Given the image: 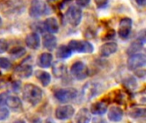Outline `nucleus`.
I'll return each mask as SVG.
<instances>
[{
    "instance_id": "1",
    "label": "nucleus",
    "mask_w": 146,
    "mask_h": 123,
    "mask_svg": "<svg viewBox=\"0 0 146 123\" xmlns=\"http://www.w3.org/2000/svg\"><path fill=\"white\" fill-rule=\"evenodd\" d=\"M22 96L26 102L33 106L38 104L43 98V91L34 84H26L22 89Z\"/></svg>"
},
{
    "instance_id": "2",
    "label": "nucleus",
    "mask_w": 146,
    "mask_h": 123,
    "mask_svg": "<svg viewBox=\"0 0 146 123\" xmlns=\"http://www.w3.org/2000/svg\"><path fill=\"white\" fill-rule=\"evenodd\" d=\"M49 12V8L46 3L43 0H33L29 8V15L33 18H38Z\"/></svg>"
},
{
    "instance_id": "3",
    "label": "nucleus",
    "mask_w": 146,
    "mask_h": 123,
    "mask_svg": "<svg viewBox=\"0 0 146 123\" xmlns=\"http://www.w3.org/2000/svg\"><path fill=\"white\" fill-rule=\"evenodd\" d=\"M69 49L72 51V52H77V53H92L94 51L93 45L86 40H76L72 39L69 41L68 45Z\"/></svg>"
},
{
    "instance_id": "4",
    "label": "nucleus",
    "mask_w": 146,
    "mask_h": 123,
    "mask_svg": "<svg viewBox=\"0 0 146 123\" xmlns=\"http://www.w3.org/2000/svg\"><path fill=\"white\" fill-rule=\"evenodd\" d=\"M78 96V92L74 88L59 89L55 92V98L60 103H68Z\"/></svg>"
},
{
    "instance_id": "5",
    "label": "nucleus",
    "mask_w": 146,
    "mask_h": 123,
    "mask_svg": "<svg viewBox=\"0 0 146 123\" xmlns=\"http://www.w3.org/2000/svg\"><path fill=\"white\" fill-rule=\"evenodd\" d=\"M146 64V57L143 53H135L130 55L127 60V68L129 70H137L145 67Z\"/></svg>"
},
{
    "instance_id": "6",
    "label": "nucleus",
    "mask_w": 146,
    "mask_h": 123,
    "mask_svg": "<svg viewBox=\"0 0 146 123\" xmlns=\"http://www.w3.org/2000/svg\"><path fill=\"white\" fill-rule=\"evenodd\" d=\"M66 19L68 22L73 26V27H77L82 19V11L80 8L76 6H71L68 9L65 14Z\"/></svg>"
},
{
    "instance_id": "7",
    "label": "nucleus",
    "mask_w": 146,
    "mask_h": 123,
    "mask_svg": "<svg viewBox=\"0 0 146 123\" xmlns=\"http://www.w3.org/2000/svg\"><path fill=\"white\" fill-rule=\"evenodd\" d=\"M70 72H71L72 76L74 77L78 80H85L88 76V68L86 65L80 61L75 62L71 66Z\"/></svg>"
},
{
    "instance_id": "8",
    "label": "nucleus",
    "mask_w": 146,
    "mask_h": 123,
    "mask_svg": "<svg viewBox=\"0 0 146 123\" xmlns=\"http://www.w3.org/2000/svg\"><path fill=\"white\" fill-rule=\"evenodd\" d=\"M74 108L72 105H62L56 108L55 116L58 120L65 121L70 119L74 115Z\"/></svg>"
},
{
    "instance_id": "9",
    "label": "nucleus",
    "mask_w": 146,
    "mask_h": 123,
    "mask_svg": "<svg viewBox=\"0 0 146 123\" xmlns=\"http://www.w3.org/2000/svg\"><path fill=\"white\" fill-rule=\"evenodd\" d=\"M133 27V21L130 18H123L121 20L120 24H119V30H118V34L119 36L125 39L128 38Z\"/></svg>"
},
{
    "instance_id": "10",
    "label": "nucleus",
    "mask_w": 146,
    "mask_h": 123,
    "mask_svg": "<svg viewBox=\"0 0 146 123\" xmlns=\"http://www.w3.org/2000/svg\"><path fill=\"white\" fill-rule=\"evenodd\" d=\"M98 88H99V86L96 83H93V82L86 83L84 86L83 91H82V95L84 98H86V100H90L92 98L96 97L98 93H100Z\"/></svg>"
},
{
    "instance_id": "11",
    "label": "nucleus",
    "mask_w": 146,
    "mask_h": 123,
    "mask_svg": "<svg viewBox=\"0 0 146 123\" xmlns=\"http://www.w3.org/2000/svg\"><path fill=\"white\" fill-rule=\"evenodd\" d=\"M4 103L11 110H13L15 112H16V111L19 112V111H21V110H22V102L16 96L6 97Z\"/></svg>"
},
{
    "instance_id": "12",
    "label": "nucleus",
    "mask_w": 146,
    "mask_h": 123,
    "mask_svg": "<svg viewBox=\"0 0 146 123\" xmlns=\"http://www.w3.org/2000/svg\"><path fill=\"white\" fill-rule=\"evenodd\" d=\"M118 45L115 42H108L104 44L99 50V53L102 57H110L117 51Z\"/></svg>"
},
{
    "instance_id": "13",
    "label": "nucleus",
    "mask_w": 146,
    "mask_h": 123,
    "mask_svg": "<svg viewBox=\"0 0 146 123\" xmlns=\"http://www.w3.org/2000/svg\"><path fill=\"white\" fill-rule=\"evenodd\" d=\"M25 43L27 46L32 50L38 49L40 45V39H39L38 34L36 33H29L25 39Z\"/></svg>"
},
{
    "instance_id": "14",
    "label": "nucleus",
    "mask_w": 146,
    "mask_h": 123,
    "mask_svg": "<svg viewBox=\"0 0 146 123\" xmlns=\"http://www.w3.org/2000/svg\"><path fill=\"white\" fill-rule=\"evenodd\" d=\"M15 73L21 79H27L33 74V67L29 64H21L15 68Z\"/></svg>"
},
{
    "instance_id": "15",
    "label": "nucleus",
    "mask_w": 146,
    "mask_h": 123,
    "mask_svg": "<svg viewBox=\"0 0 146 123\" xmlns=\"http://www.w3.org/2000/svg\"><path fill=\"white\" fill-rule=\"evenodd\" d=\"M57 45V39L52 33L44 34L43 37V46L48 51H53Z\"/></svg>"
},
{
    "instance_id": "16",
    "label": "nucleus",
    "mask_w": 146,
    "mask_h": 123,
    "mask_svg": "<svg viewBox=\"0 0 146 123\" xmlns=\"http://www.w3.org/2000/svg\"><path fill=\"white\" fill-rule=\"evenodd\" d=\"M108 110V104L105 102L99 101L92 104L90 112L96 116H102L106 113Z\"/></svg>"
},
{
    "instance_id": "17",
    "label": "nucleus",
    "mask_w": 146,
    "mask_h": 123,
    "mask_svg": "<svg viewBox=\"0 0 146 123\" xmlns=\"http://www.w3.org/2000/svg\"><path fill=\"white\" fill-rule=\"evenodd\" d=\"M123 117V111L117 106H112L108 112V119L110 122H117L121 121Z\"/></svg>"
},
{
    "instance_id": "18",
    "label": "nucleus",
    "mask_w": 146,
    "mask_h": 123,
    "mask_svg": "<svg viewBox=\"0 0 146 123\" xmlns=\"http://www.w3.org/2000/svg\"><path fill=\"white\" fill-rule=\"evenodd\" d=\"M44 26L50 33H56L59 30L58 21L55 17H49L44 21Z\"/></svg>"
},
{
    "instance_id": "19",
    "label": "nucleus",
    "mask_w": 146,
    "mask_h": 123,
    "mask_svg": "<svg viewBox=\"0 0 146 123\" xmlns=\"http://www.w3.org/2000/svg\"><path fill=\"white\" fill-rule=\"evenodd\" d=\"M52 55L50 53H48V52H44L42 53L39 57H38V64L39 67L41 68H49L50 65H51V62H52Z\"/></svg>"
},
{
    "instance_id": "20",
    "label": "nucleus",
    "mask_w": 146,
    "mask_h": 123,
    "mask_svg": "<svg viewBox=\"0 0 146 123\" xmlns=\"http://www.w3.org/2000/svg\"><path fill=\"white\" fill-rule=\"evenodd\" d=\"M75 121L77 122L80 123L89 122L91 121V112L86 108H83V109L80 110L78 111V113L76 114Z\"/></svg>"
},
{
    "instance_id": "21",
    "label": "nucleus",
    "mask_w": 146,
    "mask_h": 123,
    "mask_svg": "<svg viewBox=\"0 0 146 123\" xmlns=\"http://www.w3.org/2000/svg\"><path fill=\"white\" fill-rule=\"evenodd\" d=\"M35 76L41 82V84L44 86H47L50 83V80H51L50 74L48 72H46V71H44V70H37L35 72Z\"/></svg>"
},
{
    "instance_id": "22",
    "label": "nucleus",
    "mask_w": 146,
    "mask_h": 123,
    "mask_svg": "<svg viewBox=\"0 0 146 123\" xmlns=\"http://www.w3.org/2000/svg\"><path fill=\"white\" fill-rule=\"evenodd\" d=\"M72 56V51L68 46L62 45L56 50V57L60 59H67Z\"/></svg>"
},
{
    "instance_id": "23",
    "label": "nucleus",
    "mask_w": 146,
    "mask_h": 123,
    "mask_svg": "<svg viewBox=\"0 0 146 123\" xmlns=\"http://www.w3.org/2000/svg\"><path fill=\"white\" fill-rule=\"evenodd\" d=\"M53 74L57 78H61L65 74L66 72V67L63 63L60 62H56L54 63L53 65V68H52Z\"/></svg>"
},
{
    "instance_id": "24",
    "label": "nucleus",
    "mask_w": 146,
    "mask_h": 123,
    "mask_svg": "<svg viewBox=\"0 0 146 123\" xmlns=\"http://www.w3.org/2000/svg\"><path fill=\"white\" fill-rule=\"evenodd\" d=\"M143 44H144V43L141 42L140 40H136V41H134L133 43H132V44L129 45V47H128V49H127V53L128 55H133V54H135V53L139 52V51L143 49V46H144Z\"/></svg>"
},
{
    "instance_id": "25",
    "label": "nucleus",
    "mask_w": 146,
    "mask_h": 123,
    "mask_svg": "<svg viewBox=\"0 0 146 123\" xmlns=\"http://www.w3.org/2000/svg\"><path fill=\"white\" fill-rule=\"evenodd\" d=\"M129 116L132 118H140L146 116L145 108H133L129 111Z\"/></svg>"
},
{
    "instance_id": "26",
    "label": "nucleus",
    "mask_w": 146,
    "mask_h": 123,
    "mask_svg": "<svg viewBox=\"0 0 146 123\" xmlns=\"http://www.w3.org/2000/svg\"><path fill=\"white\" fill-rule=\"evenodd\" d=\"M26 53V50L23 47H15L9 51V54L14 58H20Z\"/></svg>"
},
{
    "instance_id": "27",
    "label": "nucleus",
    "mask_w": 146,
    "mask_h": 123,
    "mask_svg": "<svg viewBox=\"0 0 146 123\" xmlns=\"http://www.w3.org/2000/svg\"><path fill=\"white\" fill-rule=\"evenodd\" d=\"M10 67H11V63L9 59L5 57H0V68H1L8 69Z\"/></svg>"
},
{
    "instance_id": "28",
    "label": "nucleus",
    "mask_w": 146,
    "mask_h": 123,
    "mask_svg": "<svg viewBox=\"0 0 146 123\" xmlns=\"http://www.w3.org/2000/svg\"><path fill=\"white\" fill-rule=\"evenodd\" d=\"M9 116V111L6 107L0 108V121L6 120Z\"/></svg>"
},
{
    "instance_id": "29",
    "label": "nucleus",
    "mask_w": 146,
    "mask_h": 123,
    "mask_svg": "<svg viewBox=\"0 0 146 123\" xmlns=\"http://www.w3.org/2000/svg\"><path fill=\"white\" fill-rule=\"evenodd\" d=\"M8 48H9L8 42L4 39H0V54L7 51Z\"/></svg>"
},
{
    "instance_id": "30",
    "label": "nucleus",
    "mask_w": 146,
    "mask_h": 123,
    "mask_svg": "<svg viewBox=\"0 0 146 123\" xmlns=\"http://www.w3.org/2000/svg\"><path fill=\"white\" fill-rule=\"evenodd\" d=\"M126 85L127 86H130V89L134 90V88L137 86V83H136V80H135V79L133 77H130L128 80H127Z\"/></svg>"
},
{
    "instance_id": "31",
    "label": "nucleus",
    "mask_w": 146,
    "mask_h": 123,
    "mask_svg": "<svg viewBox=\"0 0 146 123\" xmlns=\"http://www.w3.org/2000/svg\"><path fill=\"white\" fill-rule=\"evenodd\" d=\"M94 2L98 8L102 9V8H104L108 4L109 0H94Z\"/></svg>"
},
{
    "instance_id": "32",
    "label": "nucleus",
    "mask_w": 146,
    "mask_h": 123,
    "mask_svg": "<svg viewBox=\"0 0 146 123\" xmlns=\"http://www.w3.org/2000/svg\"><path fill=\"white\" fill-rule=\"evenodd\" d=\"M91 0H76V3L80 7H86L90 3Z\"/></svg>"
},
{
    "instance_id": "33",
    "label": "nucleus",
    "mask_w": 146,
    "mask_h": 123,
    "mask_svg": "<svg viewBox=\"0 0 146 123\" xmlns=\"http://www.w3.org/2000/svg\"><path fill=\"white\" fill-rule=\"evenodd\" d=\"M135 1H136V3H137L138 5H139L141 7H145V6L146 0H135Z\"/></svg>"
},
{
    "instance_id": "34",
    "label": "nucleus",
    "mask_w": 146,
    "mask_h": 123,
    "mask_svg": "<svg viewBox=\"0 0 146 123\" xmlns=\"http://www.w3.org/2000/svg\"><path fill=\"white\" fill-rule=\"evenodd\" d=\"M5 99H6V97L4 96V94H1L0 95V104H2L3 102H5Z\"/></svg>"
},
{
    "instance_id": "35",
    "label": "nucleus",
    "mask_w": 146,
    "mask_h": 123,
    "mask_svg": "<svg viewBox=\"0 0 146 123\" xmlns=\"http://www.w3.org/2000/svg\"><path fill=\"white\" fill-rule=\"evenodd\" d=\"M48 1H50V2H53V1H56V0H48Z\"/></svg>"
},
{
    "instance_id": "36",
    "label": "nucleus",
    "mask_w": 146,
    "mask_h": 123,
    "mask_svg": "<svg viewBox=\"0 0 146 123\" xmlns=\"http://www.w3.org/2000/svg\"><path fill=\"white\" fill-rule=\"evenodd\" d=\"M1 22H2V19H1V17H0V24H1Z\"/></svg>"
}]
</instances>
